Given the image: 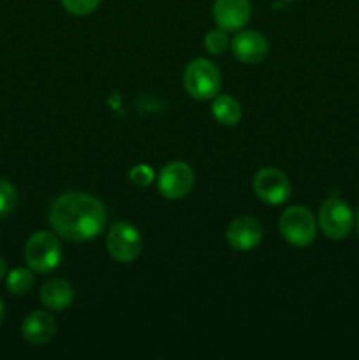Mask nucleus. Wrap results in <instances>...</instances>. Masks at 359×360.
Returning a JSON list of instances; mask_svg holds the SVG:
<instances>
[{"label": "nucleus", "instance_id": "nucleus-9", "mask_svg": "<svg viewBox=\"0 0 359 360\" xmlns=\"http://www.w3.org/2000/svg\"><path fill=\"white\" fill-rule=\"evenodd\" d=\"M225 238L231 248L238 252H250L256 246H259L263 239V225L252 217H241L231 221L227 227Z\"/></svg>", "mask_w": 359, "mask_h": 360}, {"label": "nucleus", "instance_id": "nucleus-6", "mask_svg": "<svg viewBox=\"0 0 359 360\" xmlns=\"http://www.w3.org/2000/svg\"><path fill=\"white\" fill-rule=\"evenodd\" d=\"M319 225L326 238L334 239V241L345 239L354 227L351 207L338 197H331L320 206Z\"/></svg>", "mask_w": 359, "mask_h": 360}, {"label": "nucleus", "instance_id": "nucleus-13", "mask_svg": "<svg viewBox=\"0 0 359 360\" xmlns=\"http://www.w3.org/2000/svg\"><path fill=\"white\" fill-rule=\"evenodd\" d=\"M73 287L63 280H49L41 288V302L51 311H63L73 304Z\"/></svg>", "mask_w": 359, "mask_h": 360}, {"label": "nucleus", "instance_id": "nucleus-11", "mask_svg": "<svg viewBox=\"0 0 359 360\" xmlns=\"http://www.w3.org/2000/svg\"><path fill=\"white\" fill-rule=\"evenodd\" d=\"M55 334L56 320L53 319L51 313L42 311V309L28 313L21 323V336L30 345H46L53 340Z\"/></svg>", "mask_w": 359, "mask_h": 360}, {"label": "nucleus", "instance_id": "nucleus-14", "mask_svg": "<svg viewBox=\"0 0 359 360\" xmlns=\"http://www.w3.org/2000/svg\"><path fill=\"white\" fill-rule=\"evenodd\" d=\"M211 112L222 125H236L241 120V105L231 95H215L211 102Z\"/></svg>", "mask_w": 359, "mask_h": 360}, {"label": "nucleus", "instance_id": "nucleus-12", "mask_svg": "<svg viewBox=\"0 0 359 360\" xmlns=\"http://www.w3.org/2000/svg\"><path fill=\"white\" fill-rule=\"evenodd\" d=\"M232 53L243 63H257L267 55V41L256 30L239 32L231 42Z\"/></svg>", "mask_w": 359, "mask_h": 360}, {"label": "nucleus", "instance_id": "nucleus-19", "mask_svg": "<svg viewBox=\"0 0 359 360\" xmlns=\"http://www.w3.org/2000/svg\"><path fill=\"white\" fill-rule=\"evenodd\" d=\"M129 178H130V181L134 183V185L148 186V185H151V181L155 179V172H153V169L150 167V165L139 164V165H136V167L130 169Z\"/></svg>", "mask_w": 359, "mask_h": 360}, {"label": "nucleus", "instance_id": "nucleus-17", "mask_svg": "<svg viewBox=\"0 0 359 360\" xmlns=\"http://www.w3.org/2000/svg\"><path fill=\"white\" fill-rule=\"evenodd\" d=\"M204 48L211 53V55H220L225 49L229 48V37L227 32L217 28V30L208 32L206 37H204Z\"/></svg>", "mask_w": 359, "mask_h": 360}, {"label": "nucleus", "instance_id": "nucleus-7", "mask_svg": "<svg viewBox=\"0 0 359 360\" xmlns=\"http://www.w3.org/2000/svg\"><path fill=\"white\" fill-rule=\"evenodd\" d=\"M253 192L263 202L278 206V204H284L291 195V181L278 169H260L253 178Z\"/></svg>", "mask_w": 359, "mask_h": 360}, {"label": "nucleus", "instance_id": "nucleus-3", "mask_svg": "<svg viewBox=\"0 0 359 360\" xmlns=\"http://www.w3.org/2000/svg\"><path fill=\"white\" fill-rule=\"evenodd\" d=\"M183 84L190 97L208 101L220 91V72L210 60L196 58L187 65Z\"/></svg>", "mask_w": 359, "mask_h": 360}, {"label": "nucleus", "instance_id": "nucleus-5", "mask_svg": "<svg viewBox=\"0 0 359 360\" xmlns=\"http://www.w3.org/2000/svg\"><path fill=\"white\" fill-rule=\"evenodd\" d=\"M108 252L116 262L129 264L139 257L143 250V239L139 231L127 221H116L111 225L106 238Z\"/></svg>", "mask_w": 359, "mask_h": 360}, {"label": "nucleus", "instance_id": "nucleus-8", "mask_svg": "<svg viewBox=\"0 0 359 360\" xmlns=\"http://www.w3.org/2000/svg\"><path fill=\"white\" fill-rule=\"evenodd\" d=\"M196 176L185 162H171L158 174V192L165 199H182L192 190Z\"/></svg>", "mask_w": 359, "mask_h": 360}, {"label": "nucleus", "instance_id": "nucleus-15", "mask_svg": "<svg viewBox=\"0 0 359 360\" xmlns=\"http://www.w3.org/2000/svg\"><path fill=\"white\" fill-rule=\"evenodd\" d=\"M34 271L30 267H16L7 273L6 285L7 290L13 295H25L34 288Z\"/></svg>", "mask_w": 359, "mask_h": 360}, {"label": "nucleus", "instance_id": "nucleus-18", "mask_svg": "<svg viewBox=\"0 0 359 360\" xmlns=\"http://www.w3.org/2000/svg\"><path fill=\"white\" fill-rule=\"evenodd\" d=\"M101 0H62V6L76 16H87L99 7Z\"/></svg>", "mask_w": 359, "mask_h": 360}, {"label": "nucleus", "instance_id": "nucleus-4", "mask_svg": "<svg viewBox=\"0 0 359 360\" xmlns=\"http://www.w3.org/2000/svg\"><path fill=\"white\" fill-rule=\"evenodd\" d=\"M278 229L289 245L306 248L315 239L317 221L306 207L292 206L282 213Z\"/></svg>", "mask_w": 359, "mask_h": 360}, {"label": "nucleus", "instance_id": "nucleus-16", "mask_svg": "<svg viewBox=\"0 0 359 360\" xmlns=\"http://www.w3.org/2000/svg\"><path fill=\"white\" fill-rule=\"evenodd\" d=\"M18 204V192L14 185L6 179H0V218L7 217L14 211Z\"/></svg>", "mask_w": 359, "mask_h": 360}, {"label": "nucleus", "instance_id": "nucleus-20", "mask_svg": "<svg viewBox=\"0 0 359 360\" xmlns=\"http://www.w3.org/2000/svg\"><path fill=\"white\" fill-rule=\"evenodd\" d=\"M6 276H7V262L0 257V280H4Z\"/></svg>", "mask_w": 359, "mask_h": 360}, {"label": "nucleus", "instance_id": "nucleus-2", "mask_svg": "<svg viewBox=\"0 0 359 360\" xmlns=\"http://www.w3.org/2000/svg\"><path fill=\"white\" fill-rule=\"evenodd\" d=\"M62 260V246L53 232L39 231L25 245V262L34 273H51Z\"/></svg>", "mask_w": 359, "mask_h": 360}, {"label": "nucleus", "instance_id": "nucleus-21", "mask_svg": "<svg viewBox=\"0 0 359 360\" xmlns=\"http://www.w3.org/2000/svg\"><path fill=\"white\" fill-rule=\"evenodd\" d=\"M4 319H6V306H4L2 299H0V326L4 323Z\"/></svg>", "mask_w": 359, "mask_h": 360}, {"label": "nucleus", "instance_id": "nucleus-1", "mask_svg": "<svg viewBox=\"0 0 359 360\" xmlns=\"http://www.w3.org/2000/svg\"><path fill=\"white\" fill-rule=\"evenodd\" d=\"M48 218L60 238L83 243L97 238L104 231L108 214L99 199L88 193L70 192L53 200Z\"/></svg>", "mask_w": 359, "mask_h": 360}, {"label": "nucleus", "instance_id": "nucleus-22", "mask_svg": "<svg viewBox=\"0 0 359 360\" xmlns=\"http://www.w3.org/2000/svg\"><path fill=\"white\" fill-rule=\"evenodd\" d=\"M355 221H358V234H359V211H358V220Z\"/></svg>", "mask_w": 359, "mask_h": 360}, {"label": "nucleus", "instance_id": "nucleus-10", "mask_svg": "<svg viewBox=\"0 0 359 360\" xmlns=\"http://www.w3.org/2000/svg\"><path fill=\"white\" fill-rule=\"evenodd\" d=\"M252 14L250 0H215L213 18L218 28L229 30H239L246 25Z\"/></svg>", "mask_w": 359, "mask_h": 360}]
</instances>
